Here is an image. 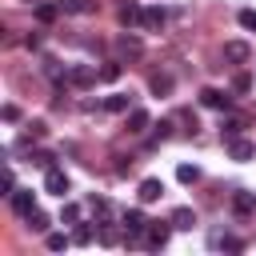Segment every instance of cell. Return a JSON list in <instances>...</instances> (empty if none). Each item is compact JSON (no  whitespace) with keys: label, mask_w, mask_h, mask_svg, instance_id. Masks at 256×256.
I'll return each mask as SVG.
<instances>
[{"label":"cell","mask_w":256,"mask_h":256,"mask_svg":"<svg viewBox=\"0 0 256 256\" xmlns=\"http://www.w3.org/2000/svg\"><path fill=\"white\" fill-rule=\"evenodd\" d=\"M96 80H100V72L92 64H76V68L64 72V88H92Z\"/></svg>","instance_id":"6da1fadb"},{"label":"cell","mask_w":256,"mask_h":256,"mask_svg":"<svg viewBox=\"0 0 256 256\" xmlns=\"http://www.w3.org/2000/svg\"><path fill=\"white\" fill-rule=\"evenodd\" d=\"M168 236H172V220H148V228H144V244L148 248H164Z\"/></svg>","instance_id":"7a4b0ae2"},{"label":"cell","mask_w":256,"mask_h":256,"mask_svg":"<svg viewBox=\"0 0 256 256\" xmlns=\"http://www.w3.org/2000/svg\"><path fill=\"white\" fill-rule=\"evenodd\" d=\"M116 52H120L124 60H136V56L144 52V44H140L136 32H120V36H116Z\"/></svg>","instance_id":"3957f363"},{"label":"cell","mask_w":256,"mask_h":256,"mask_svg":"<svg viewBox=\"0 0 256 256\" xmlns=\"http://www.w3.org/2000/svg\"><path fill=\"white\" fill-rule=\"evenodd\" d=\"M200 104H204V108H216V112H228V108H232V96L220 92V88H204V92H200Z\"/></svg>","instance_id":"277c9868"},{"label":"cell","mask_w":256,"mask_h":256,"mask_svg":"<svg viewBox=\"0 0 256 256\" xmlns=\"http://www.w3.org/2000/svg\"><path fill=\"white\" fill-rule=\"evenodd\" d=\"M120 224H124V232H128V236H132V240H136V236H144V228H148V216H144V212H140V208H128V212H124V220H120Z\"/></svg>","instance_id":"5b68a950"},{"label":"cell","mask_w":256,"mask_h":256,"mask_svg":"<svg viewBox=\"0 0 256 256\" xmlns=\"http://www.w3.org/2000/svg\"><path fill=\"white\" fill-rule=\"evenodd\" d=\"M68 188H72V184H68V176H64L60 168H48V172H44V192H52V196H64Z\"/></svg>","instance_id":"8992f818"},{"label":"cell","mask_w":256,"mask_h":256,"mask_svg":"<svg viewBox=\"0 0 256 256\" xmlns=\"http://www.w3.org/2000/svg\"><path fill=\"white\" fill-rule=\"evenodd\" d=\"M232 212H236L240 220H248V216L256 212V192H232Z\"/></svg>","instance_id":"52a82bcc"},{"label":"cell","mask_w":256,"mask_h":256,"mask_svg":"<svg viewBox=\"0 0 256 256\" xmlns=\"http://www.w3.org/2000/svg\"><path fill=\"white\" fill-rule=\"evenodd\" d=\"M248 56H252V48H248L244 40H228V44H224V60H228V64H248Z\"/></svg>","instance_id":"ba28073f"},{"label":"cell","mask_w":256,"mask_h":256,"mask_svg":"<svg viewBox=\"0 0 256 256\" xmlns=\"http://www.w3.org/2000/svg\"><path fill=\"white\" fill-rule=\"evenodd\" d=\"M228 156L244 164V160H252V156H256V144H252V140H244V136H236V140H228Z\"/></svg>","instance_id":"9c48e42d"},{"label":"cell","mask_w":256,"mask_h":256,"mask_svg":"<svg viewBox=\"0 0 256 256\" xmlns=\"http://www.w3.org/2000/svg\"><path fill=\"white\" fill-rule=\"evenodd\" d=\"M136 196H140V204H156V200L164 196V184H160L156 176H148V180H140V192H136Z\"/></svg>","instance_id":"30bf717a"},{"label":"cell","mask_w":256,"mask_h":256,"mask_svg":"<svg viewBox=\"0 0 256 256\" xmlns=\"http://www.w3.org/2000/svg\"><path fill=\"white\" fill-rule=\"evenodd\" d=\"M120 24H124V28H132V24H144V8H140L136 0H124V4H120Z\"/></svg>","instance_id":"8fae6325"},{"label":"cell","mask_w":256,"mask_h":256,"mask_svg":"<svg viewBox=\"0 0 256 256\" xmlns=\"http://www.w3.org/2000/svg\"><path fill=\"white\" fill-rule=\"evenodd\" d=\"M32 208H36V196H32L28 188H16V192H12V212H16V216H28Z\"/></svg>","instance_id":"7c38bea8"},{"label":"cell","mask_w":256,"mask_h":256,"mask_svg":"<svg viewBox=\"0 0 256 256\" xmlns=\"http://www.w3.org/2000/svg\"><path fill=\"white\" fill-rule=\"evenodd\" d=\"M148 124H152V116L144 108H128V132H144Z\"/></svg>","instance_id":"4fadbf2b"},{"label":"cell","mask_w":256,"mask_h":256,"mask_svg":"<svg viewBox=\"0 0 256 256\" xmlns=\"http://www.w3.org/2000/svg\"><path fill=\"white\" fill-rule=\"evenodd\" d=\"M240 132H244V120H240V116H228V120H220V136H224V140H236Z\"/></svg>","instance_id":"5bb4252c"},{"label":"cell","mask_w":256,"mask_h":256,"mask_svg":"<svg viewBox=\"0 0 256 256\" xmlns=\"http://www.w3.org/2000/svg\"><path fill=\"white\" fill-rule=\"evenodd\" d=\"M168 220H172V228H184V232H188V228L196 224V212H192V208H176Z\"/></svg>","instance_id":"9a60e30c"},{"label":"cell","mask_w":256,"mask_h":256,"mask_svg":"<svg viewBox=\"0 0 256 256\" xmlns=\"http://www.w3.org/2000/svg\"><path fill=\"white\" fill-rule=\"evenodd\" d=\"M56 4H60V12H80V16L84 12H96L92 0H56Z\"/></svg>","instance_id":"2e32d148"},{"label":"cell","mask_w":256,"mask_h":256,"mask_svg":"<svg viewBox=\"0 0 256 256\" xmlns=\"http://www.w3.org/2000/svg\"><path fill=\"white\" fill-rule=\"evenodd\" d=\"M28 160H32V164H36V168H44V172H48V168H56V156H52V152H48V148H36V152H32V156H28Z\"/></svg>","instance_id":"e0dca14e"},{"label":"cell","mask_w":256,"mask_h":256,"mask_svg":"<svg viewBox=\"0 0 256 256\" xmlns=\"http://www.w3.org/2000/svg\"><path fill=\"white\" fill-rule=\"evenodd\" d=\"M164 8H144V28H164Z\"/></svg>","instance_id":"ac0fdd59"},{"label":"cell","mask_w":256,"mask_h":256,"mask_svg":"<svg viewBox=\"0 0 256 256\" xmlns=\"http://www.w3.org/2000/svg\"><path fill=\"white\" fill-rule=\"evenodd\" d=\"M176 180H180V184H196V180H200V168H196V164H180V168H176Z\"/></svg>","instance_id":"d6986e66"},{"label":"cell","mask_w":256,"mask_h":256,"mask_svg":"<svg viewBox=\"0 0 256 256\" xmlns=\"http://www.w3.org/2000/svg\"><path fill=\"white\" fill-rule=\"evenodd\" d=\"M92 216H96V220H100V224H104V220H108V216H112V204H108V200H104V196H92Z\"/></svg>","instance_id":"ffe728a7"},{"label":"cell","mask_w":256,"mask_h":256,"mask_svg":"<svg viewBox=\"0 0 256 256\" xmlns=\"http://www.w3.org/2000/svg\"><path fill=\"white\" fill-rule=\"evenodd\" d=\"M24 220H28V228H32V232H48V216H44L40 208H32Z\"/></svg>","instance_id":"44dd1931"},{"label":"cell","mask_w":256,"mask_h":256,"mask_svg":"<svg viewBox=\"0 0 256 256\" xmlns=\"http://www.w3.org/2000/svg\"><path fill=\"white\" fill-rule=\"evenodd\" d=\"M56 12H60V4H36V20H40V24H52Z\"/></svg>","instance_id":"7402d4cb"},{"label":"cell","mask_w":256,"mask_h":256,"mask_svg":"<svg viewBox=\"0 0 256 256\" xmlns=\"http://www.w3.org/2000/svg\"><path fill=\"white\" fill-rule=\"evenodd\" d=\"M104 108H108V112H128V96H124V92H112V96L104 100Z\"/></svg>","instance_id":"603a6c76"},{"label":"cell","mask_w":256,"mask_h":256,"mask_svg":"<svg viewBox=\"0 0 256 256\" xmlns=\"http://www.w3.org/2000/svg\"><path fill=\"white\" fill-rule=\"evenodd\" d=\"M100 244H108V248H112V244H120V232L112 228V220H104V224H100Z\"/></svg>","instance_id":"cb8c5ba5"},{"label":"cell","mask_w":256,"mask_h":256,"mask_svg":"<svg viewBox=\"0 0 256 256\" xmlns=\"http://www.w3.org/2000/svg\"><path fill=\"white\" fill-rule=\"evenodd\" d=\"M72 244V236H64V232H48V252H64Z\"/></svg>","instance_id":"d4e9b609"},{"label":"cell","mask_w":256,"mask_h":256,"mask_svg":"<svg viewBox=\"0 0 256 256\" xmlns=\"http://www.w3.org/2000/svg\"><path fill=\"white\" fill-rule=\"evenodd\" d=\"M232 92H240V96L252 92V76H248V72H236V76H232Z\"/></svg>","instance_id":"484cf974"},{"label":"cell","mask_w":256,"mask_h":256,"mask_svg":"<svg viewBox=\"0 0 256 256\" xmlns=\"http://www.w3.org/2000/svg\"><path fill=\"white\" fill-rule=\"evenodd\" d=\"M152 92L156 96H168L172 92V76H152Z\"/></svg>","instance_id":"4316f807"},{"label":"cell","mask_w":256,"mask_h":256,"mask_svg":"<svg viewBox=\"0 0 256 256\" xmlns=\"http://www.w3.org/2000/svg\"><path fill=\"white\" fill-rule=\"evenodd\" d=\"M72 244H92V228L88 224H76L72 228Z\"/></svg>","instance_id":"83f0119b"},{"label":"cell","mask_w":256,"mask_h":256,"mask_svg":"<svg viewBox=\"0 0 256 256\" xmlns=\"http://www.w3.org/2000/svg\"><path fill=\"white\" fill-rule=\"evenodd\" d=\"M100 80H108V84H112V80H120V64H116V60H108V64L100 68Z\"/></svg>","instance_id":"f1b7e54d"},{"label":"cell","mask_w":256,"mask_h":256,"mask_svg":"<svg viewBox=\"0 0 256 256\" xmlns=\"http://www.w3.org/2000/svg\"><path fill=\"white\" fill-rule=\"evenodd\" d=\"M60 220H64V224H80V208H76V204H64V208H60Z\"/></svg>","instance_id":"f546056e"},{"label":"cell","mask_w":256,"mask_h":256,"mask_svg":"<svg viewBox=\"0 0 256 256\" xmlns=\"http://www.w3.org/2000/svg\"><path fill=\"white\" fill-rule=\"evenodd\" d=\"M0 188H4V196H12V192H16V176H12V168H4V176H0Z\"/></svg>","instance_id":"4dcf8cb0"},{"label":"cell","mask_w":256,"mask_h":256,"mask_svg":"<svg viewBox=\"0 0 256 256\" xmlns=\"http://www.w3.org/2000/svg\"><path fill=\"white\" fill-rule=\"evenodd\" d=\"M220 248H224V252H244V240H240V236H224Z\"/></svg>","instance_id":"1f68e13d"},{"label":"cell","mask_w":256,"mask_h":256,"mask_svg":"<svg viewBox=\"0 0 256 256\" xmlns=\"http://www.w3.org/2000/svg\"><path fill=\"white\" fill-rule=\"evenodd\" d=\"M0 116H4V124H16V120H20V108H16V104H4Z\"/></svg>","instance_id":"d6a6232c"},{"label":"cell","mask_w":256,"mask_h":256,"mask_svg":"<svg viewBox=\"0 0 256 256\" xmlns=\"http://www.w3.org/2000/svg\"><path fill=\"white\" fill-rule=\"evenodd\" d=\"M240 24H244L248 32H256V12H252V8H244V12H240Z\"/></svg>","instance_id":"836d02e7"},{"label":"cell","mask_w":256,"mask_h":256,"mask_svg":"<svg viewBox=\"0 0 256 256\" xmlns=\"http://www.w3.org/2000/svg\"><path fill=\"white\" fill-rule=\"evenodd\" d=\"M44 132H48V124H44V120H32V124H28V136H36V140H40Z\"/></svg>","instance_id":"e575fe53"},{"label":"cell","mask_w":256,"mask_h":256,"mask_svg":"<svg viewBox=\"0 0 256 256\" xmlns=\"http://www.w3.org/2000/svg\"><path fill=\"white\" fill-rule=\"evenodd\" d=\"M168 132H172V124H168V120H160V124H156V140H168Z\"/></svg>","instance_id":"d590c367"},{"label":"cell","mask_w":256,"mask_h":256,"mask_svg":"<svg viewBox=\"0 0 256 256\" xmlns=\"http://www.w3.org/2000/svg\"><path fill=\"white\" fill-rule=\"evenodd\" d=\"M28 4H32V0H28Z\"/></svg>","instance_id":"8d00e7d4"}]
</instances>
